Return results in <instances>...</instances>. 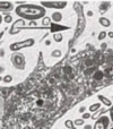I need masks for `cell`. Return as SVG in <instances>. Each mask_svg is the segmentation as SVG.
I'll use <instances>...</instances> for the list:
<instances>
[{"label":"cell","mask_w":113,"mask_h":129,"mask_svg":"<svg viewBox=\"0 0 113 129\" xmlns=\"http://www.w3.org/2000/svg\"><path fill=\"white\" fill-rule=\"evenodd\" d=\"M2 35H4V32H1V33H0V39L2 38Z\"/></svg>","instance_id":"32"},{"label":"cell","mask_w":113,"mask_h":129,"mask_svg":"<svg viewBox=\"0 0 113 129\" xmlns=\"http://www.w3.org/2000/svg\"><path fill=\"white\" fill-rule=\"evenodd\" d=\"M89 118H91V113H88V112H85V113L83 114V119H84V120L85 119H89Z\"/></svg>","instance_id":"21"},{"label":"cell","mask_w":113,"mask_h":129,"mask_svg":"<svg viewBox=\"0 0 113 129\" xmlns=\"http://www.w3.org/2000/svg\"><path fill=\"white\" fill-rule=\"evenodd\" d=\"M102 48H103V49H105V48H106V44H105V43H103V44H102Z\"/></svg>","instance_id":"31"},{"label":"cell","mask_w":113,"mask_h":129,"mask_svg":"<svg viewBox=\"0 0 113 129\" xmlns=\"http://www.w3.org/2000/svg\"><path fill=\"white\" fill-rule=\"evenodd\" d=\"M110 129H113V128H110Z\"/></svg>","instance_id":"34"},{"label":"cell","mask_w":113,"mask_h":129,"mask_svg":"<svg viewBox=\"0 0 113 129\" xmlns=\"http://www.w3.org/2000/svg\"><path fill=\"white\" fill-rule=\"evenodd\" d=\"M45 44H47V45H50V44H51V41H50V40H47V41H45Z\"/></svg>","instance_id":"29"},{"label":"cell","mask_w":113,"mask_h":129,"mask_svg":"<svg viewBox=\"0 0 113 129\" xmlns=\"http://www.w3.org/2000/svg\"><path fill=\"white\" fill-rule=\"evenodd\" d=\"M68 2L67 1H41L40 6L43 8H49V9H63L67 7Z\"/></svg>","instance_id":"4"},{"label":"cell","mask_w":113,"mask_h":129,"mask_svg":"<svg viewBox=\"0 0 113 129\" xmlns=\"http://www.w3.org/2000/svg\"><path fill=\"white\" fill-rule=\"evenodd\" d=\"M2 79H4V78H2V77H1V76H0V82H1V80H2Z\"/></svg>","instance_id":"33"},{"label":"cell","mask_w":113,"mask_h":129,"mask_svg":"<svg viewBox=\"0 0 113 129\" xmlns=\"http://www.w3.org/2000/svg\"><path fill=\"white\" fill-rule=\"evenodd\" d=\"M15 13L17 16H19L20 19H27V20H37L40 18L45 17L47 9L43 8L40 5L34 4H23L17 6L15 9Z\"/></svg>","instance_id":"1"},{"label":"cell","mask_w":113,"mask_h":129,"mask_svg":"<svg viewBox=\"0 0 113 129\" xmlns=\"http://www.w3.org/2000/svg\"><path fill=\"white\" fill-rule=\"evenodd\" d=\"M101 107H102V105H101V103H94V104H92L91 107H89L88 110L91 112H96L98 109H101Z\"/></svg>","instance_id":"11"},{"label":"cell","mask_w":113,"mask_h":129,"mask_svg":"<svg viewBox=\"0 0 113 129\" xmlns=\"http://www.w3.org/2000/svg\"><path fill=\"white\" fill-rule=\"evenodd\" d=\"M78 111H79V113H83V114H84L85 111H86V108H85V107H82L79 110H78Z\"/></svg>","instance_id":"23"},{"label":"cell","mask_w":113,"mask_h":129,"mask_svg":"<svg viewBox=\"0 0 113 129\" xmlns=\"http://www.w3.org/2000/svg\"><path fill=\"white\" fill-rule=\"evenodd\" d=\"M53 40H54V42L60 43V42H62V40H63V36H62L60 33H56V34H53Z\"/></svg>","instance_id":"13"},{"label":"cell","mask_w":113,"mask_h":129,"mask_svg":"<svg viewBox=\"0 0 113 129\" xmlns=\"http://www.w3.org/2000/svg\"><path fill=\"white\" fill-rule=\"evenodd\" d=\"M4 71H5V68H4L2 66H0V74H2Z\"/></svg>","instance_id":"28"},{"label":"cell","mask_w":113,"mask_h":129,"mask_svg":"<svg viewBox=\"0 0 113 129\" xmlns=\"http://www.w3.org/2000/svg\"><path fill=\"white\" fill-rule=\"evenodd\" d=\"M2 20H4V17H2V16H1V14H0V24H1V23H2Z\"/></svg>","instance_id":"30"},{"label":"cell","mask_w":113,"mask_h":129,"mask_svg":"<svg viewBox=\"0 0 113 129\" xmlns=\"http://www.w3.org/2000/svg\"><path fill=\"white\" fill-rule=\"evenodd\" d=\"M4 22H5V23H7V24L11 23V22H13V16L9 15V14H8V15H6V16L4 17Z\"/></svg>","instance_id":"17"},{"label":"cell","mask_w":113,"mask_h":129,"mask_svg":"<svg viewBox=\"0 0 113 129\" xmlns=\"http://www.w3.org/2000/svg\"><path fill=\"white\" fill-rule=\"evenodd\" d=\"M97 99L103 103V104L105 105V107H109V108H111V107H112V102H111V100H109L107 98H105L104 95H98V96H97Z\"/></svg>","instance_id":"9"},{"label":"cell","mask_w":113,"mask_h":129,"mask_svg":"<svg viewBox=\"0 0 113 129\" xmlns=\"http://www.w3.org/2000/svg\"><path fill=\"white\" fill-rule=\"evenodd\" d=\"M50 31L52 32L53 34L58 33V32H61V31H67V29H69L70 27L69 26H64V25H60V24H56V23H51V25H50Z\"/></svg>","instance_id":"7"},{"label":"cell","mask_w":113,"mask_h":129,"mask_svg":"<svg viewBox=\"0 0 113 129\" xmlns=\"http://www.w3.org/2000/svg\"><path fill=\"white\" fill-rule=\"evenodd\" d=\"M4 56H5V50L0 49V57H4Z\"/></svg>","instance_id":"25"},{"label":"cell","mask_w":113,"mask_h":129,"mask_svg":"<svg viewBox=\"0 0 113 129\" xmlns=\"http://www.w3.org/2000/svg\"><path fill=\"white\" fill-rule=\"evenodd\" d=\"M106 35H107V33H106V32H104V31H103V32H101V33L98 34V36H97V38H98V40H101V41H102V40H104V39L106 38Z\"/></svg>","instance_id":"20"},{"label":"cell","mask_w":113,"mask_h":129,"mask_svg":"<svg viewBox=\"0 0 113 129\" xmlns=\"http://www.w3.org/2000/svg\"><path fill=\"white\" fill-rule=\"evenodd\" d=\"M64 126H66L68 129H76L72 120H66V121H64Z\"/></svg>","instance_id":"14"},{"label":"cell","mask_w":113,"mask_h":129,"mask_svg":"<svg viewBox=\"0 0 113 129\" xmlns=\"http://www.w3.org/2000/svg\"><path fill=\"white\" fill-rule=\"evenodd\" d=\"M87 16H89V17H91V16H93V11H87Z\"/></svg>","instance_id":"26"},{"label":"cell","mask_w":113,"mask_h":129,"mask_svg":"<svg viewBox=\"0 0 113 129\" xmlns=\"http://www.w3.org/2000/svg\"><path fill=\"white\" fill-rule=\"evenodd\" d=\"M51 19L53 20L56 24H58L59 22H61V20L63 19V16H62V14L60 13V11H53L51 15Z\"/></svg>","instance_id":"8"},{"label":"cell","mask_w":113,"mask_h":129,"mask_svg":"<svg viewBox=\"0 0 113 129\" xmlns=\"http://www.w3.org/2000/svg\"><path fill=\"white\" fill-rule=\"evenodd\" d=\"M35 44V40L34 39H27V40L20 41V42H14L9 45V49L13 52H18V50L23 49V48H29L33 47Z\"/></svg>","instance_id":"3"},{"label":"cell","mask_w":113,"mask_h":129,"mask_svg":"<svg viewBox=\"0 0 113 129\" xmlns=\"http://www.w3.org/2000/svg\"><path fill=\"white\" fill-rule=\"evenodd\" d=\"M11 63L18 70H24L25 67H26V59H25L24 54L20 53V52H14L11 54Z\"/></svg>","instance_id":"2"},{"label":"cell","mask_w":113,"mask_h":129,"mask_svg":"<svg viewBox=\"0 0 113 129\" xmlns=\"http://www.w3.org/2000/svg\"><path fill=\"white\" fill-rule=\"evenodd\" d=\"M14 10V4L10 1H0V13H8Z\"/></svg>","instance_id":"6"},{"label":"cell","mask_w":113,"mask_h":129,"mask_svg":"<svg viewBox=\"0 0 113 129\" xmlns=\"http://www.w3.org/2000/svg\"><path fill=\"white\" fill-rule=\"evenodd\" d=\"M110 120L113 122V104H112L111 109H110Z\"/></svg>","instance_id":"22"},{"label":"cell","mask_w":113,"mask_h":129,"mask_svg":"<svg viewBox=\"0 0 113 129\" xmlns=\"http://www.w3.org/2000/svg\"><path fill=\"white\" fill-rule=\"evenodd\" d=\"M110 122H111V120H110L109 117L102 116V117H100V119L96 120L95 125L93 126V129H107Z\"/></svg>","instance_id":"5"},{"label":"cell","mask_w":113,"mask_h":129,"mask_svg":"<svg viewBox=\"0 0 113 129\" xmlns=\"http://www.w3.org/2000/svg\"><path fill=\"white\" fill-rule=\"evenodd\" d=\"M106 6H110V2H103V4L101 5V7H100L101 13H105V11H106V9H105Z\"/></svg>","instance_id":"18"},{"label":"cell","mask_w":113,"mask_h":129,"mask_svg":"<svg viewBox=\"0 0 113 129\" xmlns=\"http://www.w3.org/2000/svg\"><path fill=\"white\" fill-rule=\"evenodd\" d=\"M84 129H93V126H91V125H85V126H84Z\"/></svg>","instance_id":"24"},{"label":"cell","mask_w":113,"mask_h":129,"mask_svg":"<svg viewBox=\"0 0 113 129\" xmlns=\"http://www.w3.org/2000/svg\"><path fill=\"white\" fill-rule=\"evenodd\" d=\"M42 25L45 27V28H47V26H50V25H51V18H50V17H47V16H45V17H43V19H42Z\"/></svg>","instance_id":"12"},{"label":"cell","mask_w":113,"mask_h":129,"mask_svg":"<svg viewBox=\"0 0 113 129\" xmlns=\"http://www.w3.org/2000/svg\"><path fill=\"white\" fill-rule=\"evenodd\" d=\"M61 54H62V52H61V50H59V49L53 50V51L51 52V56L52 57H56V58H59V57H61Z\"/></svg>","instance_id":"15"},{"label":"cell","mask_w":113,"mask_h":129,"mask_svg":"<svg viewBox=\"0 0 113 129\" xmlns=\"http://www.w3.org/2000/svg\"><path fill=\"white\" fill-rule=\"evenodd\" d=\"M84 123H85L84 119H76V120L73 121V125L78 126V127H80V126H84Z\"/></svg>","instance_id":"16"},{"label":"cell","mask_w":113,"mask_h":129,"mask_svg":"<svg viewBox=\"0 0 113 129\" xmlns=\"http://www.w3.org/2000/svg\"><path fill=\"white\" fill-rule=\"evenodd\" d=\"M2 82H5V83H10V82H13V77H11L10 75H6L4 77V79H2Z\"/></svg>","instance_id":"19"},{"label":"cell","mask_w":113,"mask_h":129,"mask_svg":"<svg viewBox=\"0 0 113 129\" xmlns=\"http://www.w3.org/2000/svg\"><path fill=\"white\" fill-rule=\"evenodd\" d=\"M107 35H109V38L113 39V32H109V34H107Z\"/></svg>","instance_id":"27"},{"label":"cell","mask_w":113,"mask_h":129,"mask_svg":"<svg viewBox=\"0 0 113 129\" xmlns=\"http://www.w3.org/2000/svg\"><path fill=\"white\" fill-rule=\"evenodd\" d=\"M98 23H100V25H102L103 27H110L111 26V20H110L109 18H106V17L98 18Z\"/></svg>","instance_id":"10"}]
</instances>
